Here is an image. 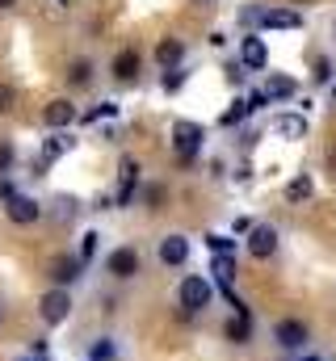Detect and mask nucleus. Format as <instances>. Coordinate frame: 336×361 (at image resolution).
<instances>
[{"label": "nucleus", "mask_w": 336, "mask_h": 361, "mask_svg": "<svg viewBox=\"0 0 336 361\" xmlns=\"http://www.w3.org/2000/svg\"><path fill=\"white\" fill-rule=\"evenodd\" d=\"M135 185H139V160H122V177H118V189H114V206H131Z\"/></svg>", "instance_id": "nucleus-12"}, {"label": "nucleus", "mask_w": 336, "mask_h": 361, "mask_svg": "<svg viewBox=\"0 0 336 361\" xmlns=\"http://www.w3.org/2000/svg\"><path fill=\"white\" fill-rule=\"evenodd\" d=\"M97 248H101V235H97V231H84V235H80V252H76V261H80V265H92Z\"/></svg>", "instance_id": "nucleus-24"}, {"label": "nucleus", "mask_w": 336, "mask_h": 361, "mask_svg": "<svg viewBox=\"0 0 336 361\" xmlns=\"http://www.w3.org/2000/svg\"><path fill=\"white\" fill-rule=\"evenodd\" d=\"M311 189H316L311 177H307V173H299V177L286 185V202H307V197H311Z\"/></svg>", "instance_id": "nucleus-21"}, {"label": "nucleus", "mask_w": 336, "mask_h": 361, "mask_svg": "<svg viewBox=\"0 0 336 361\" xmlns=\"http://www.w3.org/2000/svg\"><path fill=\"white\" fill-rule=\"evenodd\" d=\"M105 118H118V105L114 101H101V105H92V109L80 114V122H105Z\"/></svg>", "instance_id": "nucleus-25"}, {"label": "nucleus", "mask_w": 336, "mask_h": 361, "mask_svg": "<svg viewBox=\"0 0 336 361\" xmlns=\"http://www.w3.org/2000/svg\"><path fill=\"white\" fill-rule=\"evenodd\" d=\"M80 269L84 265L76 261V257H55V265H51V281H55L59 290H68V286L80 277Z\"/></svg>", "instance_id": "nucleus-16"}, {"label": "nucleus", "mask_w": 336, "mask_h": 361, "mask_svg": "<svg viewBox=\"0 0 336 361\" xmlns=\"http://www.w3.org/2000/svg\"><path fill=\"white\" fill-rule=\"evenodd\" d=\"M185 76H189L185 68H168V72H164V92H181V85H185Z\"/></svg>", "instance_id": "nucleus-28"}, {"label": "nucleus", "mask_w": 336, "mask_h": 361, "mask_svg": "<svg viewBox=\"0 0 336 361\" xmlns=\"http://www.w3.org/2000/svg\"><path fill=\"white\" fill-rule=\"evenodd\" d=\"M4 214H8V223H17V227H30V223H38V202L34 197H25V193H13L8 202H4Z\"/></svg>", "instance_id": "nucleus-6"}, {"label": "nucleus", "mask_w": 336, "mask_h": 361, "mask_svg": "<svg viewBox=\"0 0 336 361\" xmlns=\"http://www.w3.org/2000/svg\"><path fill=\"white\" fill-rule=\"evenodd\" d=\"M13 4H17V0H0V8H13Z\"/></svg>", "instance_id": "nucleus-34"}, {"label": "nucleus", "mask_w": 336, "mask_h": 361, "mask_svg": "<svg viewBox=\"0 0 336 361\" xmlns=\"http://www.w3.org/2000/svg\"><path fill=\"white\" fill-rule=\"evenodd\" d=\"M181 59H185V42H181V38H164V42H160V47H156V63H160V68H181Z\"/></svg>", "instance_id": "nucleus-18"}, {"label": "nucleus", "mask_w": 336, "mask_h": 361, "mask_svg": "<svg viewBox=\"0 0 336 361\" xmlns=\"http://www.w3.org/2000/svg\"><path fill=\"white\" fill-rule=\"evenodd\" d=\"M114 357V341H97L92 345V361H109Z\"/></svg>", "instance_id": "nucleus-30"}, {"label": "nucleus", "mask_w": 336, "mask_h": 361, "mask_svg": "<svg viewBox=\"0 0 336 361\" xmlns=\"http://www.w3.org/2000/svg\"><path fill=\"white\" fill-rule=\"evenodd\" d=\"M299 361H324V357H299Z\"/></svg>", "instance_id": "nucleus-35"}, {"label": "nucleus", "mask_w": 336, "mask_h": 361, "mask_svg": "<svg viewBox=\"0 0 336 361\" xmlns=\"http://www.w3.org/2000/svg\"><path fill=\"white\" fill-rule=\"evenodd\" d=\"M105 269H109V277H118V281H131L135 273H139V252L126 244V248H114L109 257H105Z\"/></svg>", "instance_id": "nucleus-4"}, {"label": "nucleus", "mask_w": 336, "mask_h": 361, "mask_svg": "<svg viewBox=\"0 0 336 361\" xmlns=\"http://www.w3.org/2000/svg\"><path fill=\"white\" fill-rule=\"evenodd\" d=\"M13 101H17V89H13V85H0V114H8Z\"/></svg>", "instance_id": "nucleus-31"}, {"label": "nucleus", "mask_w": 336, "mask_h": 361, "mask_svg": "<svg viewBox=\"0 0 336 361\" xmlns=\"http://www.w3.org/2000/svg\"><path fill=\"white\" fill-rule=\"evenodd\" d=\"M202 240H206V248H210L215 257H232V252H236V240H232V235H219V231H206Z\"/></svg>", "instance_id": "nucleus-22"}, {"label": "nucleus", "mask_w": 336, "mask_h": 361, "mask_svg": "<svg viewBox=\"0 0 336 361\" xmlns=\"http://www.w3.org/2000/svg\"><path fill=\"white\" fill-rule=\"evenodd\" d=\"M38 315H42L51 328H55V324H64V319L72 315V298H68V290H59V286H55V290H47V294H42V302H38Z\"/></svg>", "instance_id": "nucleus-3"}, {"label": "nucleus", "mask_w": 336, "mask_h": 361, "mask_svg": "<svg viewBox=\"0 0 336 361\" xmlns=\"http://www.w3.org/2000/svg\"><path fill=\"white\" fill-rule=\"evenodd\" d=\"M223 336H227L232 345H248V336H252V319H244V315H236V319H227V328H223Z\"/></svg>", "instance_id": "nucleus-20"}, {"label": "nucleus", "mask_w": 336, "mask_h": 361, "mask_svg": "<svg viewBox=\"0 0 336 361\" xmlns=\"http://www.w3.org/2000/svg\"><path fill=\"white\" fill-rule=\"evenodd\" d=\"M273 130L282 139H307V118L303 114H282V118H273Z\"/></svg>", "instance_id": "nucleus-17"}, {"label": "nucleus", "mask_w": 336, "mask_h": 361, "mask_svg": "<svg viewBox=\"0 0 336 361\" xmlns=\"http://www.w3.org/2000/svg\"><path fill=\"white\" fill-rule=\"evenodd\" d=\"M55 4H59V8H68V0H55Z\"/></svg>", "instance_id": "nucleus-36"}, {"label": "nucleus", "mask_w": 336, "mask_h": 361, "mask_svg": "<svg viewBox=\"0 0 336 361\" xmlns=\"http://www.w3.org/2000/svg\"><path fill=\"white\" fill-rule=\"evenodd\" d=\"M273 341H277L282 349H303V345L311 341V332H307V324H303V319H277Z\"/></svg>", "instance_id": "nucleus-7"}, {"label": "nucleus", "mask_w": 336, "mask_h": 361, "mask_svg": "<svg viewBox=\"0 0 336 361\" xmlns=\"http://www.w3.org/2000/svg\"><path fill=\"white\" fill-rule=\"evenodd\" d=\"M332 101H336V80H332Z\"/></svg>", "instance_id": "nucleus-37"}, {"label": "nucleus", "mask_w": 336, "mask_h": 361, "mask_svg": "<svg viewBox=\"0 0 336 361\" xmlns=\"http://www.w3.org/2000/svg\"><path fill=\"white\" fill-rule=\"evenodd\" d=\"M244 101H248V109H252V114H256L260 105H269V97H265V89H252L248 97H244Z\"/></svg>", "instance_id": "nucleus-32"}, {"label": "nucleus", "mask_w": 336, "mask_h": 361, "mask_svg": "<svg viewBox=\"0 0 336 361\" xmlns=\"http://www.w3.org/2000/svg\"><path fill=\"white\" fill-rule=\"evenodd\" d=\"M210 273H215V281H219V286H232V281H236V261H232V257H215Z\"/></svg>", "instance_id": "nucleus-23"}, {"label": "nucleus", "mask_w": 336, "mask_h": 361, "mask_svg": "<svg viewBox=\"0 0 336 361\" xmlns=\"http://www.w3.org/2000/svg\"><path fill=\"white\" fill-rule=\"evenodd\" d=\"M76 147V139L68 135V130H51V139L42 143V160H38V169H47V164H55V160H64L68 152Z\"/></svg>", "instance_id": "nucleus-11"}, {"label": "nucleus", "mask_w": 336, "mask_h": 361, "mask_svg": "<svg viewBox=\"0 0 336 361\" xmlns=\"http://www.w3.org/2000/svg\"><path fill=\"white\" fill-rule=\"evenodd\" d=\"M135 76H139V51L126 47V51L114 55V80H118V85H131Z\"/></svg>", "instance_id": "nucleus-14"}, {"label": "nucleus", "mask_w": 336, "mask_h": 361, "mask_svg": "<svg viewBox=\"0 0 336 361\" xmlns=\"http://www.w3.org/2000/svg\"><path fill=\"white\" fill-rule=\"evenodd\" d=\"M68 80H72V85H88V80H92V59H76V63L68 68Z\"/></svg>", "instance_id": "nucleus-26"}, {"label": "nucleus", "mask_w": 336, "mask_h": 361, "mask_svg": "<svg viewBox=\"0 0 336 361\" xmlns=\"http://www.w3.org/2000/svg\"><path fill=\"white\" fill-rule=\"evenodd\" d=\"M185 261H189V240H185V235H164V240H160V265L176 269V265H185Z\"/></svg>", "instance_id": "nucleus-13"}, {"label": "nucleus", "mask_w": 336, "mask_h": 361, "mask_svg": "<svg viewBox=\"0 0 336 361\" xmlns=\"http://www.w3.org/2000/svg\"><path fill=\"white\" fill-rule=\"evenodd\" d=\"M244 118H252V109H248V101H244V97H236V101L219 114V126H240Z\"/></svg>", "instance_id": "nucleus-19"}, {"label": "nucleus", "mask_w": 336, "mask_h": 361, "mask_svg": "<svg viewBox=\"0 0 336 361\" xmlns=\"http://www.w3.org/2000/svg\"><path fill=\"white\" fill-rule=\"evenodd\" d=\"M176 298H181V307H185V311H202V307H210V286H206V277L189 273V277L181 281Z\"/></svg>", "instance_id": "nucleus-2"}, {"label": "nucleus", "mask_w": 336, "mask_h": 361, "mask_svg": "<svg viewBox=\"0 0 336 361\" xmlns=\"http://www.w3.org/2000/svg\"><path fill=\"white\" fill-rule=\"evenodd\" d=\"M248 252H252V261H265V257H273V252H277V231H273L269 223L248 227Z\"/></svg>", "instance_id": "nucleus-8"}, {"label": "nucleus", "mask_w": 336, "mask_h": 361, "mask_svg": "<svg viewBox=\"0 0 336 361\" xmlns=\"http://www.w3.org/2000/svg\"><path fill=\"white\" fill-rule=\"evenodd\" d=\"M202 143H206V126L202 122H189V118L172 122V152H176L181 164H193L202 156Z\"/></svg>", "instance_id": "nucleus-1"}, {"label": "nucleus", "mask_w": 336, "mask_h": 361, "mask_svg": "<svg viewBox=\"0 0 336 361\" xmlns=\"http://www.w3.org/2000/svg\"><path fill=\"white\" fill-rule=\"evenodd\" d=\"M240 63H244V72H265V68H269V47H265V38H256V34L244 38Z\"/></svg>", "instance_id": "nucleus-9"}, {"label": "nucleus", "mask_w": 336, "mask_h": 361, "mask_svg": "<svg viewBox=\"0 0 336 361\" xmlns=\"http://www.w3.org/2000/svg\"><path fill=\"white\" fill-rule=\"evenodd\" d=\"M311 80H316V85H332V80H336L332 59H316V72H311Z\"/></svg>", "instance_id": "nucleus-27"}, {"label": "nucleus", "mask_w": 336, "mask_h": 361, "mask_svg": "<svg viewBox=\"0 0 336 361\" xmlns=\"http://www.w3.org/2000/svg\"><path fill=\"white\" fill-rule=\"evenodd\" d=\"M227 80H232V85H244V63H236V68H227Z\"/></svg>", "instance_id": "nucleus-33"}, {"label": "nucleus", "mask_w": 336, "mask_h": 361, "mask_svg": "<svg viewBox=\"0 0 336 361\" xmlns=\"http://www.w3.org/2000/svg\"><path fill=\"white\" fill-rule=\"evenodd\" d=\"M256 25L260 30H299L303 25V13L299 8H260L256 13Z\"/></svg>", "instance_id": "nucleus-5"}, {"label": "nucleus", "mask_w": 336, "mask_h": 361, "mask_svg": "<svg viewBox=\"0 0 336 361\" xmlns=\"http://www.w3.org/2000/svg\"><path fill=\"white\" fill-rule=\"evenodd\" d=\"M76 118H80V114H76V105H72V101H64V97H55V101L42 109V122H47L51 130H68Z\"/></svg>", "instance_id": "nucleus-10"}, {"label": "nucleus", "mask_w": 336, "mask_h": 361, "mask_svg": "<svg viewBox=\"0 0 336 361\" xmlns=\"http://www.w3.org/2000/svg\"><path fill=\"white\" fill-rule=\"evenodd\" d=\"M13 164H17V152H13L8 143H0V177H8V173H13Z\"/></svg>", "instance_id": "nucleus-29"}, {"label": "nucleus", "mask_w": 336, "mask_h": 361, "mask_svg": "<svg viewBox=\"0 0 336 361\" xmlns=\"http://www.w3.org/2000/svg\"><path fill=\"white\" fill-rule=\"evenodd\" d=\"M265 97H269V101H290V97H299V80H294V76L273 72V76L265 80Z\"/></svg>", "instance_id": "nucleus-15"}]
</instances>
